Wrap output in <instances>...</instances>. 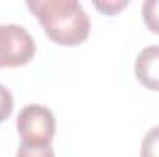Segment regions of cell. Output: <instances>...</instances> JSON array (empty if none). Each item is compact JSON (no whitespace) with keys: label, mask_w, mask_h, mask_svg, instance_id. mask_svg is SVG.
<instances>
[{"label":"cell","mask_w":159,"mask_h":157,"mask_svg":"<svg viewBox=\"0 0 159 157\" xmlns=\"http://www.w3.org/2000/svg\"><path fill=\"white\" fill-rule=\"evenodd\" d=\"M15 157H56V155H54V150H52L50 144L37 146V144H24V142H20Z\"/></svg>","instance_id":"cell-7"},{"label":"cell","mask_w":159,"mask_h":157,"mask_svg":"<svg viewBox=\"0 0 159 157\" xmlns=\"http://www.w3.org/2000/svg\"><path fill=\"white\" fill-rule=\"evenodd\" d=\"M13 107H15V102H13L11 91L0 83V124L9 118V115L13 113Z\"/></svg>","instance_id":"cell-8"},{"label":"cell","mask_w":159,"mask_h":157,"mask_svg":"<svg viewBox=\"0 0 159 157\" xmlns=\"http://www.w3.org/2000/svg\"><path fill=\"white\" fill-rule=\"evenodd\" d=\"M141 157H159V126L148 129L143 137Z\"/></svg>","instance_id":"cell-5"},{"label":"cell","mask_w":159,"mask_h":157,"mask_svg":"<svg viewBox=\"0 0 159 157\" xmlns=\"http://www.w3.org/2000/svg\"><path fill=\"white\" fill-rule=\"evenodd\" d=\"M26 6L54 43L76 46L89 37L91 19L78 0H28Z\"/></svg>","instance_id":"cell-1"},{"label":"cell","mask_w":159,"mask_h":157,"mask_svg":"<svg viewBox=\"0 0 159 157\" xmlns=\"http://www.w3.org/2000/svg\"><path fill=\"white\" fill-rule=\"evenodd\" d=\"M143 20L154 32L159 34V0H146L143 4Z\"/></svg>","instance_id":"cell-6"},{"label":"cell","mask_w":159,"mask_h":157,"mask_svg":"<svg viewBox=\"0 0 159 157\" xmlns=\"http://www.w3.org/2000/svg\"><path fill=\"white\" fill-rule=\"evenodd\" d=\"M17 131L24 144L46 146L52 142L56 133L54 113L39 104H32L20 109L17 117Z\"/></svg>","instance_id":"cell-2"},{"label":"cell","mask_w":159,"mask_h":157,"mask_svg":"<svg viewBox=\"0 0 159 157\" xmlns=\"http://www.w3.org/2000/svg\"><path fill=\"white\" fill-rule=\"evenodd\" d=\"M129 2L128 0H115V2H94V7L106 15H117L120 9H124Z\"/></svg>","instance_id":"cell-9"},{"label":"cell","mask_w":159,"mask_h":157,"mask_svg":"<svg viewBox=\"0 0 159 157\" xmlns=\"http://www.w3.org/2000/svg\"><path fill=\"white\" fill-rule=\"evenodd\" d=\"M135 76L150 91H159V44L146 46L135 59Z\"/></svg>","instance_id":"cell-4"},{"label":"cell","mask_w":159,"mask_h":157,"mask_svg":"<svg viewBox=\"0 0 159 157\" xmlns=\"http://www.w3.org/2000/svg\"><path fill=\"white\" fill-rule=\"evenodd\" d=\"M35 56V41L20 24H0V69L28 65Z\"/></svg>","instance_id":"cell-3"}]
</instances>
